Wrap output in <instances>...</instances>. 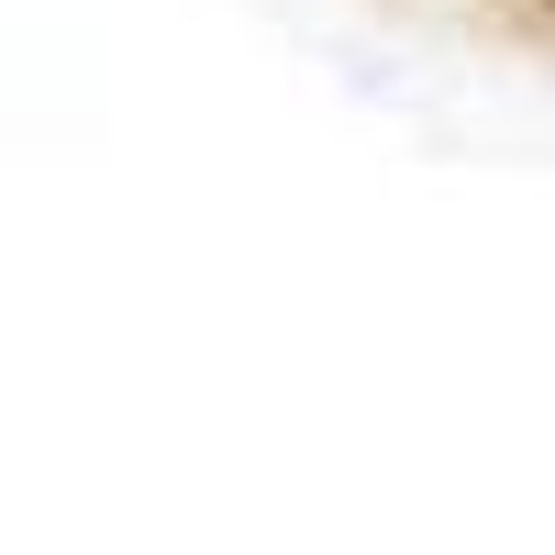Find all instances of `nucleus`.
I'll use <instances>...</instances> for the list:
<instances>
[{
	"label": "nucleus",
	"instance_id": "nucleus-1",
	"mask_svg": "<svg viewBox=\"0 0 555 555\" xmlns=\"http://www.w3.org/2000/svg\"><path fill=\"white\" fill-rule=\"evenodd\" d=\"M522 34H533V44H555V0H522Z\"/></svg>",
	"mask_w": 555,
	"mask_h": 555
}]
</instances>
